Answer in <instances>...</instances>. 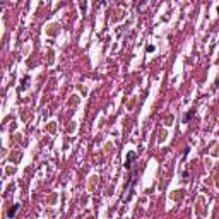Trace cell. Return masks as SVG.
<instances>
[{"mask_svg":"<svg viewBox=\"0 0 219 219\" xmlns=\"http://www.w3.org/2000/svg\"><path fill=\"white\" fill-rule=\"evenodd\" d=\"M17 209H19V207H17V206H16V207H12V209H10V211H9V217H12V216H14V214H16V212H17Z\"/></svg>","mask_w":219,"mask_h":219,"instance_id":"obj_1","label":"cell"}]
</instances>
